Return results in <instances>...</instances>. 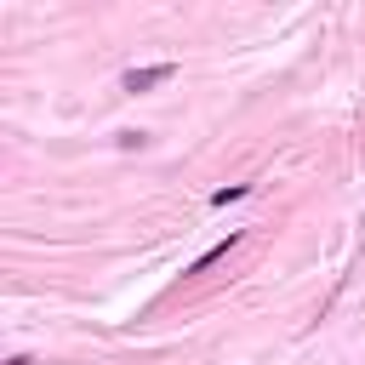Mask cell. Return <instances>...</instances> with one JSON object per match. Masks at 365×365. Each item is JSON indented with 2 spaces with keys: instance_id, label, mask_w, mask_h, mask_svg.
I'll list each match as a JSON object with an SVG mask.
<instances>
[{
  "instance_id": "cell-1",
  "label": "cell",
  "mask_w": 365,
  "mask_h": 365,
  "mask_svg": "<svg viewBox=\"0 0 365 365\" xmlns=\"http://www.w3.org/2000/svg\"><path fill=\"white\" fill-rule=\"evenodd\" d=\"M177 74V63H148V68H131L125 74V91H154V86H165Z\"/></svg>"
},
{
  "instance_id": "cell-2",
  "label": "cell",
  "mask_w": 365,
  "mask_h": 365,
  "mask_svg": "<svg viewBox=\"0 0 365 365\" xmlns=\"http://www.w3.org/2000/svg\"><path fill=\"white\" fill-rule=\"evenodd\" d=\"M234 240H240V234H228V240H217V245H211V251H205V257H200V262H194V268H188V274H205V268H211V262H222V257H228V251H234Z\"/></svg>"
}]
</instances>
